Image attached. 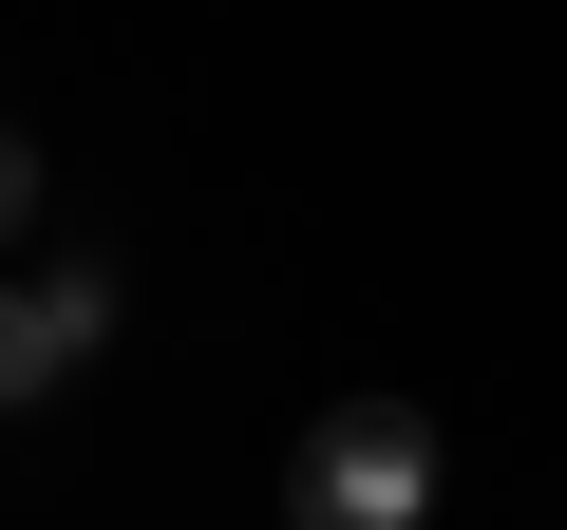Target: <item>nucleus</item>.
Masks as SVG:
<instances>
[{
	"label": "nucleus",
	"mask_w": 567,
	"mask_h": 530,
	"mask_svg": "<svg viewBox=\"0 0 567 530\" xmlns=\"http://www.w3.org/2000/svg\"><path fill=\"white\" fill-rule=\"evenodd\" d=\"M284 530H435V417L379 379V398H322L303 455H284Z\"/></svg>",
	"instance_id": "nucleus-1"
},
{
	"label": "nucleus",
	"mask_w": 567,
	"mask_h": 530,
	"mask_svg": "<svg viewBox=\"0 0 567 530\" xmlns=\"http://www.w3.org/2000/svg\"><path fill=\"white\" fill-rule=\"evenodd\" d=\"M20 227H39V152L0 133V246H20Z\"/></svg>",
	"instance_id": "nucleus-3"
},
{
	"label": "nucleus",
	"mask_w": 567,
	"mask_h": 530,
	"mask_svg": "<svg viewBox=\"0 0 567 530\" xmlns=\"http://www.w3.org/2000/svg\"><path fill=\"white\" fill-rule=\"evenodd\" d=\"M114 342V265H0V417H39Z\"/></svg>",
	"instance_id": "nucleus-2"
}]
</instances>
